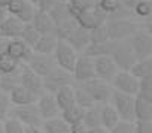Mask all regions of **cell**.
Segmentation results:
<instances>
[{
    "mask_svg": "<svg viewBox=\"0 0 152 133\" xmlns=\"http://www.w3.org/2000/svg\"><path fill=\"white\" fill-rule=\"evenodd\" d=\"M104 26H106V32L110 40H125L139 30L133 21L125 20V18L107 20Z\"/></svg>",
    "mask_w": 152,
    "mask_h": 133,
    "instance_id": "obj_1",
    "label": "cell"
},
{
    "mask_svg": "<svg viewBox=\"0 0 152 133\" xmlns=\"http://www.w3.org/2000/svg\"><path fill=\"white\" fill-rule=\"evenodd\" d=\"M9 117L17 118L21 121L24 126H34V127H42V117L39 112V108L36 103H28V105H14L9 111Z\"/></svg>",
    "mask_w": 152,
    "mask_h": 133,
    "instance_id": "obj_2",
    "label": "cell"
},
{
    "mask_svg": "<svg viewBox=\"0 0 152 133\" xmlns=\"http://www.w3.org/2000/svg\"><path fill=\"white\" fill-rule=\"evenodd\" d=\"M72 15L76 20V23H78V26L88 29V30H93L99 26H103L107 21V14H104L97 5H93L81 12H76Z\"/></svg>",
    "mask_w": 152,
    "mask_h": 133,
    "instance_id": "obj_3",
    "label": "cell"
},
{
    "mask_svg": "<svg viewBox=\"0 0 152 133\" xmlns=\"http://www.w3.org/2000/svg\"><path fill=\"white\" fill-rule=\"evenodd\" d=\"M43 79V88L45 91L48 93H55L58 91L61 87H66V85H75L76 81L73 78V73L72 72H67L61 68H58V66H55V68L46 75L42 78Z\"/></svg>",
    "mask_w": 152,
    "mask_h": 133,
    "instance_id": "obj_4",
    "label": "cell"
},
{
    "mask_svg": "<svg viewBox=\"0 0 152 133\" xmlns=\"http://www.w3.org/2000/svg\"><path fill=\"white\" fill-rule=\"evenodd\" d=\"M52 55L55 58V63H57L58 68H61V69H64L67 72H73L76 60H78V57H79L78 52L73 49V46H70L63 39H58Z\"/></svg>",
    "mask_w": 152,
    "mask_h": 133,
    "instance_id": "obj_5",
    "label": "cell"
},
{
    "mask_svg": "<svg viewBox=\"0 0 152 133\" xmlns=\"http://www.w3.org/2000/svg\"><path fill=\"white\" fill-rule=\"evenodd\" d=\"M110 57L116 63L119 71H130L134 66V63L137 61L130 42H125V40H115V46Z\"/></svg>",
    "mask_w": 152,
    "mask_h": 133,
    "instance_id": "obj_6",
    "label": "cell"
},
{
    "mask_svg": "<svg viewBox=\"0 0 152 133\" xmlns=\"http://www.w3.org/2000/svg\"><path fill=\"white\" fill-rule=\"evenodd\" d=\"M113 108L116 109L118 115L121 120L124 121H131L134 123L136 121V115H134V102H136V97L131 96V94H125V93H121V91H113L112 93V99H110Z\"/></svg>",
    "mask_w": 152,
    "mask_h": 133,
    "instance_id": "obj_7",
    "label": "cell"
},
{
    "mask_svg": "<svg viewBox=\"0 0 152 133\" xmlns=\"http://www.w3.org/2000/svg\"><path fill=\"white\" fill-rule=\"evenodd\" d=\"M82 87L90 93V96L93 97V100L96 103H109L110 99H112V88H110V84L100 79V78H93L90 81H85V82H81Z\"/></svg>",
    "mask_w": 152,
    "mask_h": 133,
    "instance_id": "obj_8",
    "label": "cell"
},
{
    "mask_svg": "<svg viewBox=\"0 0 152 133\" xmlns=\"http://www.w3.org/2000/svg\"><path fill=\"white\" fill-rule=\"evenodd\" d=\"M20 84L23 87H26L27 90H30L37 97H40L45 93L42 76H39L36 72H33L27 66V63H21L20 64Z\"/></svg>",
    "mask_w": 152,
    "mask_h": 133,
    "instance_id": "obj_9",
    "label": "cell"
},
{
    "mask_svg": "<svg viewBox=\"0 0 152 133\" xmlns=\"http://www.w3.org/2000/svg\"><path fill=\"white\" fill-rule=\"evenodd\" d=\"M26 63L33 72H36L42 78L46 76L57 66L52 54H40V52H34V51L31 52V55L28 57V60Z\"/></svg>",
    "mask_w": 152,
    "mask_h": 133,
    "instance_id": "obj_10",
    "label": "cell"
},
{
    "mask_svg": "<svg viewBox=\"0 0 152 133\" xmlns=\"http://www.w3.org/2000/svg\"><path fill=\"white\" fill-rule=\"evenodd\" d=\"M110 84L113 85V88L116 91L131 94V96H137L140 79L136 78L130 71H118V73L115 75V78Z\"/></svg>",
    "mask_w": 152,
    "mask_h": 133,
    "instance_id": "obj_11",
    "label": "cell"
},
{
    "mask_svg": "<svg viewBox=\"0 0 152 133\" xmlns=\"http://www.w3.org/2000/svg\"><path fill=\"white\" fill-rule=\"evenodd\" d=\"M130 45H131L137 60H142V58H146V57L152 55V36L148 32L137 30L131 36Z\"/></svg>",
    "mask_w": 152,
    "mask_h": 133,
    "instance_id": "obj_12",
    "label": "cell"
},
{
    "mask_svg": "<svg viewBox=\"0 0 152 133\" xmlns=\"http://www.w3.org/2000/svg\"><path fill=\"white\" fill-rule=\"evenodd\" d=\"M73 78L76 82H85L93 78H96V68H94V58L88 57L85 54H81L76 60L75 69H73Z\"/></svg>",
    "mask_w": 152,
    "mask_h": 133,
    "instance_id": "obj_13",
    "label": "cell"
},
{
    "mask_svg": "<svg viewBox=\"0 0 152 133\" xmlns=\"http://www.w3.org/2000/svg\"><path fill=\"white\" fill-rule=\"evenodd\" d=\"M94 68H96V76L106 81V82H112L115 75L118 73V66L113 61L112 57L109 55H100V57H94Z\"/></svg>",
    "mask_w": 152,
    "mask_h": 133,
    "instance_id": "obj_14",
    "label": "cell"
},
{
    "mask_svg": "<svg viewBox=\"0 0 152 133\" xmlns=\"http://www.w3.org/2000/svg\"><path fill=\"white\" fill-rule=\"evenodd\" d=\"M6 9H8V14L15 15L23 23H30L36 12V6L30 0H11Z\"/></svg>",
    "mask_w": 152,
    "mask_h": 133,
    "instance_id": "obj_15",
    "label": "cell"
},
{
    "mask_svg": "<svg viewBox=\"0 0 152 133\" xmlns=\"http://www.w3.org/2000/svg\"><path fill=\"white\" fill-rule=\"evenodd\" d=\"M36 105H37V108H39V112H40L42 120H49V118L61 117V109L58 108L57 100H55V96H54L52 93L45 91V93L37 99Z\"/></svg>",
    "mask_w": 152,
    "mask_h": 133,
    "instance_id": "obj_16",
    "label": "cell"
},
{
    "mask_svg": "<svg viewBox=\"0 0 152 133\" xmlns=\"http://www.w3.org/2000/svg\"><path fill=\"white\" fill-rule=\"evenodd\" d=\"M70 46H73V49L76 52H84V49L91 43V39H90V30L88 29H84L81 26L75 27L73 32L64 39Z\"/></svg>",
    "mask_w": 152,
    "mask_h": 133,
    "instance_id": "obj_17",
    "label": "cell"
},
{
    "mask_svg": "<svg viewBox=\"0 0 152 133\" xmlns=\"http://www.w3.org/2000/svg\"><path fill=\"white\" fill-rule=\"evenodd\" d=\"M26 23H23L20 18H17L15 15L8 14V17L0 23V36L6 37V39H15L20 37L23 27Z\"/></svg>",
    "mask_w": 152,
    "mask_h": 133,
    "instance_id": "obj_18",
    "label": "cell"
},
{
    "mask_svg": "<svg viewBox=\"0 0 152 133\" xmlns=\"http://www.w3.org/2000/svg\"><path fill=\"white\" fill-rule=\"evenodd\" d=\"M31 52H33L31 46H28L23 39H20V37L9 39V42H8V55H11L12 58H15L21 63H26L28 60V57L31 55Z\"/></svg>",
    "mask_w": 152,
    "mask_h": 133,
    "instance_id": "obj_19",
    "label": "cell"
},
{
    "mask_svg": "<svg viewBox=\"0 0 152 133\" xmlns=\"http://www.w3.org/2000/svg\"><path fill=\"white\" fill-rule=\"evenodd\" d=\"M31 26L40 33V35H45V33H54V21L51 18V15L48 14V11H43V9H39L36 8V12L31 18Z\"/></svg>",
    "mask_w": 152,
    "mask_h": 133,
    "instance_id": "obj_20",
    "label": "cell"
},
{
    "mask_svg": "<svg viewBox=\"0 0 152 133\" xmlns=\"http://www.w3.org/2000/svg\"><path fill=\"white\" fill-rule=\"evenodd\" d=\"M9 96H11V102H12V105H28V103H36L37 102V96L36 94H33L30 90H27L26 87H23L21 84L18 85V87H15L11 93H9Z\"/></svg>",
    "mask_w": 152,
    "mask_h": 133,
    "instance_id": "obj_21",
    "label": "cell"
},
{
    "mask_svg": "<svg viewBox=\"0 0 152 133\" xmlns=\"http://www.w3.org/2000/svg\"><path fill=\"white\" fill-rule=\"evenodd\" d=\"M55 96V100H57V105L61 111L73 106L76 103L75 100V87L73 85H66V87H61L58 91L54 93Z\"/></svg>",
    "mask_w": 152,
    "mask_h": 133,
    "instance_id": "obj_22",
    "label": "cell"
},
{
    "mask_svg": "<svg viewBox=\"0 0 152 133\" xmlns=\"http://www.w3.org/2000/svg\"><path fill=\"white\" fill-rule=\"evenodd\" d=\"M57 42H58V37L54 33L40 35L39 40L33 46V51L34 52H40V54H52L55 46H57Z\"/></svg>",
    "mask_w": 152,
    "mask_h": 133,
    "instance_id": "obj_23",
    "label": "cell"
},
{
    "mask_svg": "<svg viewBox=\"0 0 152 133\" xmlns=\"http://www.w3.org/2000/svg\"><path fill=\"white\" fill-rule=\"evenodd\" d=\"M113 46H115V40H106V42H100V43H90L82 54L88 55V57H100V55H109L112 54L113 51Z\"/></svg>",
    "mask_w": 152,
    "mask_h": 133,
    "instance_id": "obj_24",
    "label": "cell"
},
{
    "mask_svg": "<svg viewBox=\"0 0 152 133\" xmlns=\"http://www.w3.org/2000/svg\"><path fill=\"white\" fill-rule=\"evenodd\" d=\"M119 115L116 112V109L113 108V105L109 102V103H103L102 106V126L107 130L113 129L118 123H119Z\"/></svg>",
    "mask_w": 152,
    "mask_h": 133,
    "instance_id": "obj_25",
    "label": "cell"
},
{
    "mask_svg": "<svg viewBox=\"0 0 152 133\" xmlns=\"http://www.w3.org/2000/svg\"><path fill=\"white\" fill-rule=\"evenodd\" d=\"M42 130L45 133H70V126L61 117H55V118L43 120Z\"/></svg>",
    "mask_w": 152,
    "mask_h": 133,
    "instance_id": "obj_26",
    "label": "cell"
},
{
    "mask_svg": "<svg viewBox=\"0 0 152 133\" xmlns=\"http://www.w3.org/2000/svg\"><path fill=\"white\" fill-rule=\"evenodd\" d=\"M102 106H103V103H94L91 108L85 109L82 121L85 123V126L88 129L102 126Z\"/></svg>",
    "mask_w": 152,
    "mask_h": 133,
    "instance_id": "obj_27",
    "label": "cell"
},
{
    "mask_svg": "<svg viewBox=\"0 0 152 133\" xmlns=\"http://www.w3.org/2000/svg\"><path fill=\"white\" fill-rule=\"evenodd\" d=\"M130 72L139 79L151 76L152 75V55L146 57V58H142V60H137L134 63V66L130 69Z\"/></svg>",
    "mask_w": 152,
    "mask_h": 133,
    "instance_id": "obj_28",
    "label": "cell"
},
{
    "mask_svg": "<svg viewBox=\"0 0 152 133\" xmlns=\"http://www.w3.org/2000/svg\"><path fill=\"white\" fill-rule=\"evenodd\" d=\"M84 114H85V108H82V106H79V105L75 103L73 106H70V108L61 111V118H63L69 126H72V124H75V123L82 121V120H84Z\"/></svg>",
    "mask_w": 152,
    "mask_h": 133,
    "instance_id": "obj_29",
    "label": "cell"
},
{
    "mask_svg": "<svg viewBox=\"0 0 152 133\" xmlns=\"http://www.w3.org/2000/svg\"><path fill=\"white\" fill-rule=\"evenodd\" d=\"M134 115H136V120H152V103L136 96Z\"/></svg>",
    "mask_w": 152,
    "mask_h": 133,
    "instance_id": "obj_30",
    "label": "cell"
},
{
    "mask_svg": "<svg viewBox=\"0 0 152 133\" xmlns=\"http://www.w3.org/2000/svg\"><path fill=\"white\" fill-rule=\"evenodd\" d=\"M20 85V68L11 73L0 75V88L6 93H11L15 87Z\"/></svg>",
    "mask_w": 152,
    "mask_h": 133,
    "instance_id": "obj_31",
    "label": "cell"
},
{
    "mask_svg": "<svg viewBox=\"0 0 152 133\" xmlns=\"http://www.w3.org/2000/svg\"><path fill=\"white\" fill-rule=\"evenodd\" d=\"M75 100H76V105H79V106H82V108H91L96 102L93 100V97L90 96V93L82 87V84L81 82H76L75 85Z\"/></svg>",
    "mask_w": 152,
    "mask_h": 133,
    "instance_id": "obj_32",
    "label": "cell"
},
{
    "mask_svg": "<svg viewBox=\"0 0 152 133\" xmlns=\"http://www.w3.org/2000/svg\"><path fill=\"white\" fill-rule=\"evenodd\" d=\"M39 37H40V33L31 26V23H26L24 27H23V32L20 35V39H23L33 49V46L36 45V42L39 40Z\"/></svg>",
    "mask_w": 152,
    "mask_h": 133,
    "instance_id": "obj_33",
    "label": "cell"
},
{
    "mask_svg": "<svg viewBox=\"0 0 152 133\" xmlns=\"http://www.w3.org/2000/svg\"><path fill=\"white\" fill-rule=\"evenodd\" d=\"M20 64L21 61L12 58L11 55L5 54L3 57H0V75H3V73H11L14 71H17L20 68Z\"/></svg>",
    "mask_w": 152,
    "mask_h": 133,
    "instance_id": "obj_34",
    "label": "cell"
},
{
    "mask_svg": "<svg viewBox=\"0 0 152 133\" xmlns=\"http://www.w3.org/2000/svg\"><path fill=\"white\" fill-rule=\"evenodd\" d=\"M137 96H139V97H142V99H145L146 102L152 103V75L140 79V84H139V93H137Z\"/></svg>",
    "mask_w": 152,
    "mask_h": 133,
    "instance_id": "obj_35",
    "label": "cell"
},
{
    "mask_svg": "<svg viewBox=\"0 0 152 133\" xmlns=\"http://www.w3.org/2000/svg\"><path fill=\"white\" fill-rule=\"evenodd\" d=\"M12 106L14 105L11 102L9 93H6L0 88V121H5L9 117V111H11Z\"/></svg>",
    "mask_w": 152,
    "mask_h": 133,
    "instance_id": "obj_36",
    "label": "cell"
},
{
    "mask_svg": "<svg viewBox=\"0 0 152 133\" xmlns=\"http://www.w3.org/2000/svg\"><path fill=\"white\" fill-rule=\"evenodd\" d=\"M96 5L107 15L110 14H115L116 11H119L122 8V3L121 0H97Z\"/></svg>",
    "mask_w": 152,
    "mask_h": 133,
    "instance_id": "obj_37",
    "label": "cell"
},
{
    "mask_svg": "<svg viewBox=\"0 0 152 133\" xmlns=\"http://www.w3.org/2000/svg\"><path fill=\"white\" fill-rule=\"evenodd\" d=\"M3 127H5V133H26V126L12 117H8L3 121Z\"/></svg>",
    "mask_w": 152,
    "mask_h": 133,
    "instance_id": "obj_38",
    "label": "cell"
},
{
    "mask_svg": "<svg viewBox=\"0 0 152 133\" xmlns=\"http://www.w3.org/2000/svg\"><path fill=\"white\" fill-rule=\"evenodd\" d=\"M67 2V6L70 9L72 14H76V12H81L93 5H96L94 0H66Z\"/></svg>",
    "mask_w": 152,
    "mask_h": 133,
    "instance_id": "obj_39",
    "label": "cell"
},
{
    "mask_svg": "<svg viewBox=\"0 0 152 133\" xmlns=\"http://www.w3.org/2000/svg\"><path fill=\"white\" fill-rule=\"evenodd\" d=\"M133 11H134V14H136L137 17H140V18L152 17V2H151V0H140Z\"/></svg>",
    "mask_w": 152,
    "mask_h": 133,
    "instance_id": "obj_40",
    "label": "cell"
},
{
    "mask_svg": "<svg viewBox=\"0 0 152 133\" xmlns=\"http://www.w3.org/2000/svg\"><path fill=\"white\" fill-rule=\"evenodd\" d=\"M90 39H91V43H100V42H106L109 40V36H107V32H106V26H99L93 30H90Z\"/></svg>",
    "mask_w": 152,
    "mask_h": 133,
    "instance_id": "obj_41",
    "label": "cell"
},
{
    "mask_svg": "<svg viewBox=\"0 0 152 133\" xmlns=\"http://www.w3.org/2000/svg\"><path fill=\"white\" fill-rule=\"evenodd\" d=\"M109 133H136L134 132V123L119 120V123L113 129H110Z\"/></svg>",
    "mask_w": 152,
    "mask_h": 133,
    "instance_id": "obj_42",
    "label": "cell"
},
{
    "mask_svg": "<svg viewBox=\"0 0 152 133\" xmlns=\"http://www.w3.org/2000/svg\"><path fill=\"white\" fill-rule=\"evenodd\" d=\"M134 132L136 133H152V120H136Z\"/></svg>",
    "mask_w": 152,
    "mask_h": 133,
    "instance_id": "obj_43",
    "label": "cell"
},
{
    "mask_svg": "<svg viewBox=\"0 0 152 133\" xmlns=\"http://www.w3.org/2000/svg\"><path fill=\"white\" fill-rule=\"evenodd\" d=\"M88 127L85 126L84 121H79V123H75L70 126V133H87Z\"/></svg>",
    "mask_w": 152,
    "mask_h": 133,
    "instance_id": "obj_44",
    "label": "cell"
},
{
    "mask_svg": "<svg viewBox=\"0 0 152 133\" xmlns=\"http://www.w3.org/2000/svg\"><path fill=\"white\" fill-rule=\"evenodd\" d=\"M57 2H60V0H40V3H39V9H43V11H49Z\"/></svg>",
    "mask_w": 152,
    "mask_h": 133,
    "instance_id": "obj_45",
    "label": "cell"
},
{
    "mask_svg": "<svg viewBox=\"0 0 152 133\" xmlns=\"http://www.w3.org/2000/svg\"><path fill=\"white\" fill-rule=\"evenodd\" d=\"M8 42H9V39L0 36V57H3L5 54H8Z\"/></svg>",
    "mask_w": 152,
    "mask_h": 133,
    "instance_id": "obj_46",
    "label": "cell"
},
{
    "mask_svg": "<svg viewBox=\"0 0 152 133\" xmlns=\"http://www.w3.org/2000/svg\"><path fill=\"white\" fill-rule=\"evenodd\" d=\"M139 2H140V0H121L122 6H124V8H127L128 11H133Z\"/></svg>",
    "mask_w": 152,
    "mask_h": 133,
    "instance_id": "obj_47",
    "label": "cell"
},
{
    "mask_svg": "<svg viewBox=\"0 0 152 133\" xmlns=\"http://www.w3.org/2000/svg\"><path fill=\"white\" fill-rule=\"evenodd\" d=\"M87 133H109V130L104 129L103 126H97V127H91V129H88Z\"/></svg>",
    "mask_w": 152,
    "mask_h": 133,
    "instance_id": "obj_48",
    "label": "cell"
},
{
    "mask_svg": "<svg viewBox=\"0 0 152 133\" xmlns=\"http://www.w3.org/2000/svg\"><path fill=\"white\" fill-rule=\"evenodd\" d=\"M26 133H45L42 127H34V126H26Z\"/></svg>",
    "mask_w": 152,
    "mask_h": 133,
    "instance_id": "obj_49",
    "label": "cell"
},
{
    "mask_svg": "<svg viewBox=\"0 0 152 133\" xmlns=\"http://www.w3.org/2000/svg\"><path fill=\"white\" fill-rule=\"evenodd\" d=\"M8 17V9L6 8H2V6H0V23H2L5 18Z\"/></svg>",
    "mask_w": 152,
    "mask_h": 133,
    "instance_id": "obj_50",
    "label": "cell"
},
{
    "mask_svg": "<svg viewBox=\"0 0 152 133\" xmlns=\"http://www.w3.org/2000/svg\"><path fill=\"white\" fill-rule=\"evenodd\" d=\"M9 2H11V0H0V6H2V8H8Z\"/></svg>",
    "mask_w": 152,
    "mask_h": 133,
    "instance_id": "obj_51",
    "label": "cell"
},
{
    "mask_svg": "<svg viewBox=\"0 0 152 133\" xmlns=\"http://www.w3.org/2000/svg\"><path fill=\"white\" fill-rule=\"evenodd\" d=\"M146 30H148V33L152 36V23H149V24L146 26Z\"/></svg>",
    "mask_w": 152,
    "mask_h": 133,
    "instance_id": "obj_52",
    "label": "cell"
},
{
    "mask_svg": "<svg viewBox=\"0 0 152 133\" xmlns=\"http://www.w3.org/2000/svg\"><path fill=\"white\" fill-rule=\"evenodd\" d=\"M30 2H31V3L37 8V6H39V3H40V0H30Z\"/></svg>",
    "mask_w": 152,
    "mask_h": 133,
    "instance_id": "obj_53",
    "label": "cell"
},
{
    "mask_svg": "<svg viewBox=\"0 0 152 133\" xmlns=\"http://www.w3.org/2000/svg\"><path fill=\"white\" fill-rule=\"evenodd\" d=\"M0 133H5V127H3V121H0Z\"/></svg>",
    "mask_w": 152,
    "mask_h": 133,
    "instance_id": "obj_54",
    "label": "cell"
},
{
    "mask_svg": "<svg viewBox=\"0 0 152 133\" xmlns=\"http://www.w3.org/2000/svg\"><path fill=\"white\" fill-rule=\"evenodd\" d=\"M151 2H152V0H151Z\"/></svg>",
    "mask_w": 152,
    "mask_h": 133,
    "instance_id": "obj_55",
    "label": "cell"
}]
</instances>
